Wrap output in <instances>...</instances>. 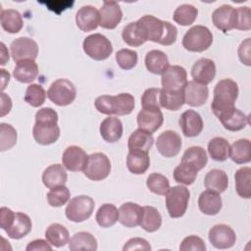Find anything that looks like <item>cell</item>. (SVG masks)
Segmentation results:
<instances>
[{"instance_id": "6da1fadb", "label": "cell", "mask_w": 251, "mask_h": 251, "mask_svg": "<svg viewBox=\"0 0 251 251\" xmlns=\"http://www.w3.org/2000/svg\"><path fill=\"white\" fill-rule=\"evenodd\" d=\"M136 27L141 37L161 44L172 45L176 42L177 28L167 21H162L152 15H145L136 21Z\"/></svg>"}, {"instance_id": "7a4b0ae2", "label": "cell", "mask_w": 251, "mask_h": 251, "mask_svg": "<svg viewBox=\"0 0 251 251\" xmlns=\"http://www.w3.org/2000/svg\"><path fill=\"white\" fill-rule=\"evenodd\" d=\"M34 140L41 145L55 143L60 137L58 114L49 107L39 109L35 114V124L32 127Z\"/></svg>"}, {"instance_id": "3957f363", "label": "cell", "mask_w": 251, "mask_h": 251, "mask_svg": "<svg viewBox=\"0 0 251 251\" xmlns=\"http://www.w3.org/2000/svg\"><path fill=\"white\" fill-rule=\"evenodd\" d=\"M94 105L101 114L126 116L133 111L135 102L130 93H120L118 95H101L96 98Z\"/></svg>"}, {"instance_id": "277c9868", "label": "cell", "mask_w": 251, "mask_h": 251, "mask_svg": "<svg viewBox=\"0 0 251 251\" xmlns=\"http://www.w3.org/2000/svg\"><path fill=\"white\" fill-rule=\"evenodd\" d=\"M238 85L230 78L221 79L214 88V97L211 103V109L215 116L230 110L238 97Z\"/></svg>"}, {"instance_id": "5b68a950", "label": "cell", "mask_w": 251, "mask_h": 251, "mask_svg": "<svg viewBox=\"0 0 251 251\" xmlns=\"http://www.w3.org/2000/svg\"><path fill=\"white\" fill-rule=\"evenodd\" d=\"M213 43L211 30L204 25H194L190 27L182 38V46L190 52H203Z\"/></svg>"}, {"instance_id": "8992f818", "label": "cell", "mask_w": 251, "mask_h": 251, "mask_svg": "<svg viewBox=\"0 0 251 251\" xmlns=\"http://www.w3.org/2000/svg\"><path fill=\"white\" fill-rule=\"evenodd\" d=\"M190 192L182 185L170 187L166 193V207L171 218L177 219L182 217L187 209Z\"/></svg>"}, {"instance_id": "52a82bcc", "label": "cell", "mask_w": 251, "mask_h": 251, "mask_svg": "<svg viewBox=\"0 0 251 251\" xmlns=\"http://www.w3.org/2000/svg\"><path fill=\"white\" fill-rule=\"evenodd\" d=\"M82 48L84 53L95 61L106 60L113 53L111 41L101 33H94L85 37Z\"/></svg>"}, {"instance_id": "ba28073f", "label": "cell", "mask_w": 251, "mask_h": 251, "mask_svg": "<svg viewBox=\"0 0 251 251\" xmlns=\"http://www.w3.org/2000/svg\"><path fill=\"white\" fill-rule=\"evenodd\" d=\"M95 207L94 200L87 195H78L72 198L65 210L66 217L74 223H81L89 219Z\"/></svg>"}, {"instance_id": "9c48e42d", "label": "cell", "mask_w": 251, "mask_h": 251, "mask_svg": "<svg viewBox=\"0 0 251 251\" xmlns=\"http://www.w3.org/2000/svg\"><path fill=\"white\" fill-rule=\"evenodd\" d=\"M48 99L58 106H68L76 97V89L74 83L67 78L55 80L47 91Z\"/></svg>"}, {"instance_id": "30bf717a", "label": "cell", "mask_w": 251, "mask_h": 251, "mask_svg": "<svg viewBox=\"0 0 251 251\" xmlns=\"http://www.w3.org/2000/svg\"><path fill=\"white\" fill-rule=\"evenodd\" d=\"M83 175L90 180L100 181L108 177L111 173L110 159L101 152H96L88 156Z\"/></svg>"}, {"instance_id": "8fae6325", "label": "cell", "mask_w": 251, "mask_h": 251, "mask_svg": "<svg viewBox=\"0 0 251 251\" xmlns=\"http://www.w3.org/2000/svg\"><path fill=\"white\" fill-rule=\"evenodd\" d=\"M10 51L16 63L27 59L35 60L38 55V45L33 39L22 36L12 41Z\"/></svg>"}, {"instance_id": "7c38bea8", "label": "cell", "mask_w": 251, "mask_h": 251, "mask_svg": "<svg viewBox=\"0 0 251 251\" xmlns=\"http://www.w3.org/2000/svg\"><path fill=\"white\" fill-rule=\"evenodd\" d=\"M208 238L215 248L227 249L235 244L236 234L229 226L220 224L210 228Z\"/></svg>"}, {"instance_id": "4fadbf2b", "label": "cell", "mask_w": 251, "mask_h": 251, "mask_svg": "<svg viewBox=\"0 0 251 251\" xmlns=\"http://www.w3.org/2000/svg\"><path fill=\"white\" fill-rule=\"evenodd\" d=\"M161 83L163 89L168 91L183 89L187 83V73L181 66H169V68L162 74Z\"/></svg>"}, {"instance_id": "5bb4252c", "label": "cell", "mask_w": 251, "mask_h": 251, "mask_svg": "<svg viewBox=\"0 0 251 251\" xmlns=\"http://www.w3.org/2000/svg\"><path fill=\"white\" fill-rule=\"evenodd\" d=\"M181 138L179 134L174 130L163 131L156 140V148L159 153L166 157H176L181 148Z\"/></svg>"}, {"instance_id": "9a60e30c", "label": "cell", "mask_w": 251, "mask_h": 251, "mask_svg": "<svg viewBox=\"0 0 251 251\" xmlns=\"http://www.w3.org/2000/svg\"><path fill=\"white\" fill-rule=\"evenodd\" d=\"M214 25L223 32L235 28L236 25V9L230 5H222L212 14Z\"/></svg>"}, {"instance_id": "2e32d148", "label": "cell", "mask_w": 251, "mask_h": 251, "mask_svg": "<svg viewBox=\"0 0 251 251\" xmlns=\"http://www.w3.org/2000/svg\"><path fill=\"white\" fill-rule=\"evenodd\" d=\"M99 25L106 29H114L123 18V12L116 1H105L99 10Z\"/></svg>"}, {"instance_id": "e0dca14e", "label": "cell", "mask_w": 251, "mask_h": 251, "mask_svg": "<svg viewBox=\"0 0 251 251\" xmlns=\"http://www.w3.org/2000/svg\"><path fill=\"white\" fill-rule=\"evenodd\" d=\"M87 159L88 155L81 147L72 145L65 149L62 156V163L68 171L80 172L83 171Z\"/></svg>"}, {"instance_id": "ac0fdd59", "label": "cell", "mask_w": 251, "mask_h": 251, "mask_svg": "<svg viewBox=\"0 0 251 251\" xmlns=\"http://www.w3.org/2000/svg\"><path fill=\"white\" fill-rule=\"evenodd\" d=\"M191 75L195 82L204 85L209 84L216 75V65L214 61L208 58L197 60L192 66Z\"/></svg>"}, {"instance_id": "d6986e66", "label": "cell", "mask_w": 251, "mask_h": 251, "mask_svg": "<svg viewBox=\"0 0 251 251\" xmlns=\"http://www.w3.org/2000/svg\"><path fill=\"white\" fill-rule=\"evenodd\" d=\"M99 11L91 5L82 6L75 14V23L77 27L84 32L92 31L99 25Z\"/></svg>"}, {"instance_id": "ffe728a7", "label": "cell", "mask_w": 251, "mask_h": 251, "mask_svg": "<svg viewBox=\"0 0 251 251\" xmlns=\"http://www.w3.org/2000/svg\"><path fill=\"white\" fill-rule=\"evenodd\" d=\"M182 133L186 137H195L199 135L203 129V120L199 113L194 110H186L178 120Z\"/></svg>"}, {"instance_id": "44dd1931", "label": "cell", "mask_w": 251, "mask_h": 251, "mask_svg": "<svg viewBox=\"0 0 251 251\" xmlns=\"http://www.w3.org/2000/svg\"><path fill=\"white\" fill-rule=\"evenodd\" d=\"M164 122V116L160 109H142L137 115L138 128L153 133L157 131Z\"/></svg>"}, {"instance_id": "7402d4cb", "label": "cell", "mask_w": 251, "mask_h": 251, "mask_svg": "<svg viewBox=\"0 0 251 251\" xmlns=\"http://www.w3.org/2000/svg\"><path fill=\"white\" fill-rule=\"evenodd\" d=\"M218 119L223 126L229 131L241 130L249 124V117L235 107L222 113Z\"/></svg>"}, {"instance_id": "603a6c76", "label": "cell", "mask_w": 251, "mask_h": 251, "mask_svg": "<svg viewBox=\"0 0 251 251\" xmlns=\"http://www.w3.org/2000/svg\"><path fill=\"white\" fill-rule=\"evenodd\" d=\"M209 96V89L206 85L195 82L194 80L187 81L184 86L185 103L191 107H200L204 105Z\"/></svg>"}, {"instance_id": "cb8c5ba5", "label": "cell", "mask_w": 251, "mask_h": 251, "mask_svg": "<svg viewBox=\"0 0 251 251\" xmlns=\"http://www.w3.org/2000/svg\"><path fill=\"white\" fill-rule=\"evenodd\" d=\"M142 217V207L133 202L124 203L119 208V222L126 227L139 226Z\"/></svg>"}, {"instance_id": "d4e9b609", "label": "cell", "mask_w": 251, "mask_h": 251, "mask_svg": "<svg viewBox=\"0 0 251 251\" xmlns=\"http://www.w3.org/2000/svg\"><path fill=\"white\" fill-rule=\"evenodd\" d=\"M100 134L102 138L109 143L117 142L123 135V124L119 118L111 117L104 119L100 124Z\"/></svg>"}, {"instance_id": "484cf974", "label": "cell", "mask_w": 251, "mask_h": 251, "mask_svg": "<svg viewBox=\"0 0 251 251\" xmlns=\"http://www.w3.org/2000/svg\"><path fill=\"white\" fill-rule=\"evenodd\" d=\"M198 207L199 210L205 215H217L223 207V201L220 193L208 189L203 191L198 198Z\"/></svg>"}, {"instance_id": "4316f807", "label": "cell", "mask_w": 251, "mask_h": 251, "mask_svg": "<svg viewBox=\"0 0 251 251\" xmlns=\"http://www.w3.org/2000/svg\"><path fill=\"white\" fill-rule=\"evenodd\" d=\"M68 179L66 168L60 164H53L47 167L42 174V182L47 188L65 185Z\"/></svg>"}, {"instance_id": "83f0119b", "label": "cell", "mask_w": 251, "mask_h": 251, "mask_svg": "<svg viewBox=\"0 0 251 251\" xmlns=\"http://www.w3.org/2000/svg\"><path fill=\"white\" fill-rule=\"evenodd\" d=\"M38 75V66L34 60L27 59L17 63L13 76L22 83H30Z\"/></svg>"}, {"instance_id": "f1b7e54d", "label": "cell", "mask_w": 251, "mask_h": 251, "mask_svg": "<svg viewBox=\"0 0 251 251\" xmlns=\"http://www.w3.org/2000/svg\"><path fill=\"white\" fill-rule=\"evenodd\" d=\"M31 227L32 224L30 218L26 214L17 212L12 226L5 231L10 238L21 239L30 232Z\"/></svg>"}, {"instance_id": "f546056e", "label": "cell", "mask_w": 251, "mask_h": 251, "mask_svg": "<svg viewBox=\"0 0 251 251\" xmlns=\"http://www.w3.org/2000/svg\"><path fill=\"white\" fill-rule=\"evenodd\" d=\"M228 157L238 165L251 161V143L247 138H241L229 145Z\"/></svg>"}, {"instance_id": "4dcf8cb0", "label": "cell", "mask_w": 251, "mask_h": 251, "mask_svg": "<svg viewBox=\"0 0 251 251\" xmlns=\"http://www.w3.org/2000/svg\"><path fill=\"white\" fill-rule=\"evenodd\" d=\"M126 167L133 175H142L150 167V158L148 153L136 150H128L126 157Z\"/></svg>"}, {"instance_id": "1f68e13d", "label": "cell", "mask_w": 251, "mask_h": 251, "mask_svg": "<svg viewBox=\"0 0 251 251\" xmlns=\"http://www.w3.org/2000/svg\"><path fill=\"white\" fill-rule=\"evenodd\" d=\"M228 185V177L226 172L219 169H213L207 173L204 177V186L206 189L223 193Z\"/></svg>"}, {"instance_id": "d6a6232c", "label": "cell", "mask_w": 251, "mask_h": 251, "mask_svg": "<svg viewBox=\"0 0 251 251\" xmlns=\"http://www.w3.org/2000/svg\"><path fill=\"white\" fill-rule=\"evenodd\" d=\"M168 56L161 50H151L145 56V67L154 75H162L169 68Z\"/></svg>"}, {"instance_id": "836d02e7", "label": "cell", "mask_w": 251, "mask_h": 251, "mask_svg": "<svg viewBox=\"0 0 251 251\" xmlns=\"http://www.w3.org/2000/svg\"><path fill=\"white\" fill-rule=\"evenodd\" d=\"M154 142L152 133L143 129L134 130L127 140L128 150H136L148 153Z\"/></svg>"}, {"instance_id": "e575fe53", "label": "cell", "mask_w": 251, "mask_h": 251, "mask_svg": "<svg viewBox=\"0 0 251 251\" xmlns=\"http://www.w3.org/2000/svg\"><path fill=\"white\" fill-rule=\"evenodd\" d=\"M181 162L191 166L198 172L202 170L208 162L207 153L201 146H191L184 151Z\"/></svg>"}, {"instance_id": "d590c367", "label": "cell", "mask_w": 251, "mask_h": 251, "mask_svg": "<svg viewBox=\"0 0 251 251\" xmlns=\"http://www.w3.org/2000/svg\"><path fill=\"white\" fill-rule=\"evenodd\" d=\"M184 103H185L184 88L176 90V91H168L161 88V93H160L161 108H165L170 111H177L183 106Z\"/></svg>"}, {"instance_id": "8d00e7d4", "label": "cell", "mask_w": 251, "mask_h": 251, "mask_svg": "<svg viewBox=\"0 0 251 251\" xmlns=\"http://www.w3.org/2000/svg\"><path fill=\"white\" fill-rule=\"evenodd\" d=\"M46 240L54 247L65 246L70 241L69 230L61 224H51L45 230Z\"/></svg>"}, {"instance_id": "74e56055", "label": "cell", "mask_w": 251, "mask_h": 251, "mask_svg": "<svg viewBox=\"0 0 251 251\" xmlns=\"http://www.w3.org/2000/svg\"><path fill=\"white\" fill-rule=\"evenodd\" d=\"M69 249L77 250H97V240L93 234L87 231H79L75 233L69 241Z\"/></svg>"}, {"instance_id": "f35d334b", "label": "cell", "mask_w": 251, "mask_h": 251, "mask_svg": "<svg viewBox=\"0 0 251 251\" xmlns=\"http://www.w3.org/2000/svg\"><path fill=\"white\" fill-rule=\"evenodd\" d=\"M1 26L9 33H18L24 26V21L21 14L14 9L2 10Z\"/></svg>"}, {"instance_id": "ab89813d", "label": "cell", "mask_w": 251, "mask_h": 251, "mask_svg": "<svg viewBox=\"0 0 251 251\" xmlns=\"http://www.w3.org/2000/svg\"><path fill=\"white\" fill-rule=\"evenodd\" d=\"M161 225L162 216L159 211L152 206H143L139 226L148 232H154L161 227Z\"/></svg>"}, {"instance_id": "60d3db41", "label": "cell", "mask_w": 251, "mask_h": 251, "mask_svg": "<svg viewBox=\"0 0 251 251\" xmlns=\"http://www.w3.org/2000/svg\"><path fill=\"white\" fill-rule=\"evenodd\" d=\"M235 190L241 198L249 199L251 197V169L242 167L234 175Z\"/></svg>"}, {"instance_id": "b9f144b4", "label": "cell", "mask_w": 251, "mask_h": 251, "mask_svg": "<svg viewBox=\"0 0 251 251\" xmlns=\"http://www.w3.org/2000/svg\"><path fill=\"white\" fill-rule=\"evenodd\" d=\"M95 220L101 227L107 228L113 226L119 221V210L115 205L105 203L96 212Z\"/></svg>"}, {"instance_id": "7bdbcfd3", "label": "cell", "mask_w": 251, "mask_h": 251, "mask_svg": "<svg viewBox=\"0 0 251 251\" xmlns=\"http://www.w3.org/2000/svg\"><path fill=\"white\" fill-rule=\"evenodd\" d=\"M208 152L211 158L217 162H224L228 157L229 144L224 137H214L208 143Z\"/></svg>"}, {"instance_id": "ee69618b", "label": "cell", "mask_w": 251, "mask_h": 251, "mask_svg": "<svg viewBox=\"0 0 251 251\" xmlns=\"http://www.w3.org/2000/svg\"><path fill=\"white\" fill-rule=\"evenodd\" d=\"M198 16V9L190 4H182L178 6L173 15L174 21L183 26L192 25Z\"/></svg>"}, {"instance_id": "f6af8a7d", "label": "cell", "mask_w": 251, "mask_h": 251, "mask_svg": "<svg viewBox=\"0 0 251 251\" xmlns=\"http://www.w3.org/2000/svg\"><path fill=\"white\" fill-rule=\"evenodd\" d=\"M146 185L152 193L157 195H166L170 189L169 179L159 173L150 174L146 179Z\"/></svg>"}, {"instance_id": "bcb514c9", "label": "cell", "mask_w": 251, "mask_h": 251, "mask_svg": "<svg viewBox=\"0 0 251 251\" xmlns=\"http://www.w3.org/2000/svg\"><path fill=\"white\" fill-rule=\"evenodd\" d=\"M197 173L198 172L191 166L180 162L174 170V179L179 184L190 185L195 181Z\"/></svg>"}, {"instance_id": "7dc6e473", "label": "cell", "mask_w": 251, "mask_h": 251, "mask_svg": "<svg viewBox=\"0 0 251 251\" xmlns=\"http://www.w3.org/2000/svg\"><path fill=\"white\" fill-rule=\"evenodd\" d=\"M46 95L47 93L45 92V89L40 84L31 83L27 86L24 98L28 105L37 108L43 105L46 99Z\"/></svg>"}, {"instance_id": "c3c4849f", "label": "cell", "mask_w": 251, "mask_h": 251, "mask_svg": "<svg viewBox=\"0 0 251 251\" xmlns=\"http://www.w3.org/2000/svg\"><path fill=\"white\" fill-rule=\"evenodd\" d=\"M71 197L69 188L66 185H60L50 188L47 193L48 204L52 207H61L65 205Z\"/></svg>"}, {"instance_id": "681fc988", "label": "cell", "mask_w": 251, "mask_h": 251, "mask_svg": "<svg viewBox=\"0 0 251 251\" xmlns=\"http://www.w3.org/2000/svg\"><path fill=\"white\" fill-rule=\"evenodd\" d=\"M17 143V131L9 124H0V150L6 151L14 147Z\"/></svg>"}, {"instance_id": "f907efd6", "label": "cell", "mask_w": 251, "mask_h": 251, "mask_svg": "<svg viewBox=\"0 0 251 251\" xmlns=\"http://www.w3.org/2000/svg\"><path fill=\"white\" fill-rule=\"evenodd\" d=\"M137 52L131 49H121L116 53V62L123 70L133 69L137 64Z\"/></svg>"}, {"instance_id": "816d5d0a", "label": "cell", "mask_w": 251, "mask_h": 251, "mask_svg": "<svg viewBox=\"0 0 251 251\" xmlns=\"http://www.w3.org/2000/svg\"><path fill=\"white\" fill-rule=\"evenodd\" d=\"M122 37H123V40L127 45L132 47H138L143 43H145V40L141 37V35L137 30L136 22L129 23L123 28Z\"/></svg>"}, {"instance_id": "f5cc1de1", "label": "cell", "mask_w": 251, "mask_h": 251, "mask_svg": "<svg viewBox=\"0 0 251 251\" xmlns=\"http://www.w3.org/2000/svg\"><path fill=\"white\" fill-rule=\"evenodd\" d=\"M160 93L161 88L158 87L146 89L141 97L142 109H161Z\"/></svg>"}, {"instance_id": "db71d44e", "label": "cell", "mask_w": 251, "mask_h": 251, "mask_svg": "<svg viewBox=\"0 0 251 251\" xmlns=\"http://www.w3.org/2000/svg\"><path fill=\"white\" fill-rule=\"evenodd\" d=\"M236 29L249 30L251 28V12L247 6L236 8Z\"/></svg>"}, {"instance_id": "11a10c76", "label": "cell", "mask_w": 251, "mask_h": 251, "mask_svg": "<svg viewBox=\"0 0 251 251\" xmlns=\"http://www.w3.org/2000/svg\"><path fill=\"white\" fill-rule=\"evenodd\" d=\"M179 250L181 251H187V250H193V251H205L206 245L202 238L196 235H189L186 236L179 245Z\"/></svg>"}, {"instance_id": "9f6ffc18", "label": "cell", "mask_w": 251, "mask_h": 251, "mask_svg": "<svg viewBox=\"0 0 251 251\" xmlns=\"http://www.w3.org/2000/svg\"><path fill=\"white\" fill-rule=\"evenodd\" d=\"M124 251H128V250H146L150 251L151 246L149 242L141 237H133L130 238L126 241V243L123 247Z\"/></svg>"}, {"instance_id": "6f0895ef", "label": "cell", "mask_w": 251, "mask_h": 251, "mask_svg": "<svg viewBox=\"0 0 251 251\" xmlns=\"http://www.w3.org/2000/svg\"><path fill=\"white\" fill-rule=\"evenodd\" d=\"M238 58L240 62L246 66L251 65V40L250 38H246L242 41L237 50Z\"/></svg>"}, {"instance_id": "680465c9", "label": "cell", "mask_w": 251, "mask_h": 251, "mask_svg": "<svg viewBox=\"0 0 251 251\" xmlns=\"http://www.w3.org/2000/svg\"><path fill=\"white\" fill-rule=\"evenodd\" d=\"M15 214L11 209L7 207H1L0 209V226L2 229L7 230L13 224Z\"/></svg>"}, {"instance_id": "91938a15", "label": "cell", "mask_w": 251, "mask_h": 251, "mask_svg": "<svg viewBox=\"0 0 251 251\" xmlns=\"http://www.w3.org/2000/svg\"><path fill=\"white\" fill-rule=\"evenodd\" d=\"M27 251H40V250H52V245L44 239H35L30 241L25 247Z\"/></svg>"}, {"instance_id": "94428289", "label": "cell", "mask_w": 251, "mask_h": 251, "mask_svg": "<svg viewBox=\"0 0 251 251\" xmlns=\"http://www.w3.org/2000/svg\"><path fill=\"white\" fill-rule=\"evenodd\" d=\"M12 109V100L9 95L2 92L1 93V117L6 116L10 113Z\"/></svg>"}, {"instance_id": "6125c7cd", "label": "cell", "mask_w": 251, "mask_h": 251, "mask_svg": "<svg viewBox=\"0 0 251 251\" xmlns=\"http://www.w3.org/2000/svg\"><path fill=\"white\" fill-rule=\"evenodd\" d=\"M1 89L4 90L10 81V74L6 70L1 69Z\"/></svg>"}, {"instance_id": "be15d7a7", "label": "cell", "mask_w": 251, "mask_h": 251, "mask_svg": "<svg viewBox=\"0 0 251 251\" xmlns=\"http://www.w3.org/2000/svg\"><path fill=\"white\" fill-rule=\"evenodd\" d=\"M9 61V52L3 42H1V65L4 66Z\"/></svg>"}]
</instances>
